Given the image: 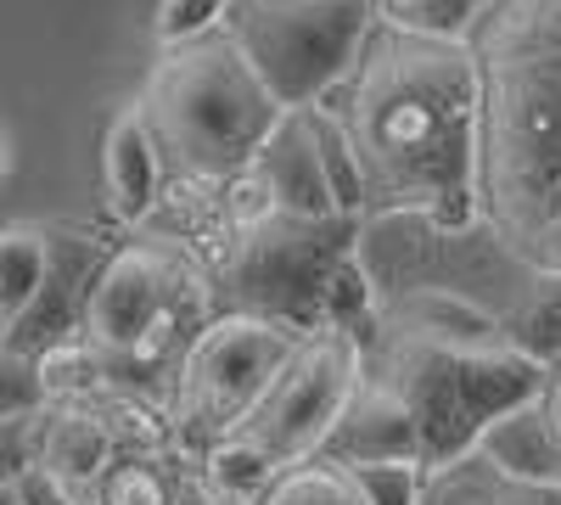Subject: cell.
Listing matches in <instances>:
<instances>
[{
	"label": "cell",
	"instance_id": "obj_12",
	"mask_svg": "<svg viewBox=\"0 0 561 505\" xmlns=\"http://www.w3.org/2000/svg\"><path fill=\"white\" fill-rule=\"evenodd\" d=\"M472 455L483 467H494L500 478H511V483L561 489V455H556V438H550V422H545L539 399H523V404L500 410V416L478 433Z\"/></svg>",
	"mask_w": 561,
	"mask_h": 505
},
{
	"label": "cell",
	"instance_id": "obj_17",
	"mask_svg": "<svg viewBox=\"0 0 561 505\" xmlns=\"http://www.w3.org/2000/svg\"><path fill=\"white\" fill-rule=\"evenodd\" d=\"M45 269H51V242L28 225H7L0 231V314H7V326L34 309V298L45 292Z\"/></svg>",
	"mask_w": 561,
	"mask_h": 505
},
{
	"label": "cell",
	"instance_id": "obj_18",
	"mask_svg": "<svg viewBox=\"0 0 561 505\" xmlns=\"http://www.w3.org/2000/svg\"><path fill=\"white\" fill-rule=\"evenodd\" d=\"M304 113V129L314 141V158H320V180H325V197H332V214L337 219H365V197H359V169L348 158V141H343V124L325 113V107H298Z\"/></svg>",
	"mask_w": 561,
	"mask_h": 505
},
{
	"label": "cell",
	"instance_id": "obj_3",
	"mask_svg": "<svg viewBox=\"0 0 561 505\" xmlns=\"http://www.w3.org/2000/svg\"><path fill=\"white\" fill-rule=\"evenodd\" d=\"M359 348H365V382L382 388L410 416L421 472H438L460 461V455H472L478 433L500 410L539 399L545 388V371L505 337L460 343V337L410 332V326L370 314L359 332Z\"/></svg>",
	"mask_w": 561,
	"mask_h": 505
},
{
	"label": "cell",
	"instance_id": "obj_22",
	"mask_svg": "<svg viewBox=\"0 0 561 505\" xmlns=\"http://www.w3.org/2000/svg\"><path fill=\"white\" fill-rule=\"evenodd\" d=\"M359 505H421V483L427 472L410 461H365V467H343Z\"/></svg>",
	"mask_w": 561,
	"mask_h": 505
},
{
	"label": "cell",
	"instance_id": "obj_14",
	"mask_svg": "<svg viewBox=\"0 0 561 505\" xmlns=\"http://www.w3.org/2000/svg\"><path fill=\"white\" fill-rule=\"evenodd\" d=\"M421 505H561V489L511 483L494 467H483L478 455H460V461L427 472V483H421Z\"/></svg>",
	"mask_w": 561,
	"mask_h": 505
},
{
	"label": "cell",
	"instance_id": "obj_21",
	"mask_svg": "<svg viewBox=\"0 0 561 505\" xmlns=\"http://www.w3.org/2000/svg\"><path fill=\"white\" fill-rule=\"evenodd\" d=\"M45 404H51V399H45V388H39L34 354H18V348L0 343V433L34 422Z\"/></svg>",
	"mask_w": 561,
	"mask_h": 505
},
{
	"label": "cell",
	"instance_id": "obj_8",
	"mask_svg": "<svg viewBox=\"0 0 561 505\" xmlns=\"http://www.w3.org/2000/svg\"><path fill=\"white\" fill-rule=\"evenodd\" d=\"M359 377H365V348L354 332H309L280 359V371L270 377V388L259 393L237 433H248L275 467L314 461L337 416L348 410Z\"/></svg>",
	"mask_w": 561,
	"mask_h": 505
},
{
	"label": "cell",
	"instance_id": "obj_26",
	"mask_svg": "<svg viewBox=\"0 0 561 505\" xmlns=\"http://www.w3.org/2000/svg\"><path fill=\"white\" fill-rule=\"evenodd\" d=\"M534 275H545V282H561V214H550V219H539L534 231L511 248Z\"/></svg>",
	"mask_w": 561,
	"mask_h": 505
},
{
	"label": "cell",
	"instance_id": "obj_15",
	"mask_svg": "<svg viewBox=\"0 0 561 505\" xmlns=\"http://www.w3.org/2000/svg\"><path fill=\"white\" fill-rule=\"evenodd\" d=\"M393 326H410V332H433V337H460V343H489V337H505L494 326V314H483L478 303H466L444 287H421V292H404L399 303L377 309Z\"/></svg>",
	"mask_w": 561,
	"mask_h": 505
},
{
	"label": "cell",
	"instance_id": "obj_13",
	"mask_svg": "<svg viewBox=\"0 0 561 505\" xmlns=\"http://www.w3.org/2000/svg\"><path fill=\"white\" fill-rule=\"evenodd\" d=\"M102 169H107V197L118 219H147L158 203V180H163V158L152 147L147 124H140L135 102L107 124V147H102Z\"/></svg>",
	"mask_w": 561,
	"mask_h": 505
},
{
	"label": "cell",
	"instance_id": "obj_16",
	"mask_svg": "<svg viewBox=\"0 0 561 505\" xmlns=\"http://www.w3.org/2000/svg\"><path fill=\"white\" fill-rule=\"evenodd\" d=\"M275 472H280V467L270 461V455H264L248 433H225V438H214V444L203 449V483H208V494H214L219 505H253V500L270 489Z\"/></svg>",
	"mask_w": 561,
	"mask_h": 505
},
{
	"label": "cell",
	"instance_id": "obj_10",
	"mask_svg": "<svg viewBox=\"0 0 561 505\" xmlns=\"http://www.w3.org/2000/svg\"><path fill=\"white\" fill-rule=\"evenodd\" d=\"M248 174L270 192V208L287 219H332V197L320 180V158L304 129V113H280L270 124V135L259 141V152L248 158Z\"/></svg>",
	"mask_w": 561,
	"mask_h": 505
},
{
	"label": "cell",
	"instance_id": "obj_9",
	"mask_svg": "<svg viewBox=\"0 0 561 505\" xmlns=\"http://www.w3.org/2000/svg\"><path fill=\"white\" fill-rule=\"evenodd\" d=\"M293 343L298 332L259 314L225 309L203 320V332L185 343L174 365V410L185 416V427L208 433V444L237 433L248 410L259 404V393L270 388V377L280 371V359L293 354Z\"/></svg>",
	"mask_w": 561,
	"mask_h": 505
},
{
	"label": "cell",
	"instance_id": "obj_31",
	"mask_svg": "<svg viewBox=\"0 0 561 505\" xmlns=\"http://www.w3.org/2000/svg\"><path fill=\"white\" fill-rule=\"evenodd\" d=\"M0 169H7V147H0Z\"/></svg>",
	"mask_w": 561,
	"mask_h": 505
},
{
	"label": "cell",
	"instance_id": "obj_19",
	"mask_svg": "<svg viewBox=\"0 0 561 505\" xmlns=\"http://www.w3.org/2000/svg\"><path fill=\"white\" fill-rule=\"evenodd\" d=\"M253 505H359V494H354L343 467H332V461H320V455H314V461L280 467Z\"/></svg>",
	"mask_w": 561,
	"mask_h": 505
},
{
	"label": "cell",
	"instance_id": "obj_4",
	"mask_svg": "<svg viewBox=\"0 0 561 505\" xmlns=\"http://www.w3.org/2000/svg\"><path fill=\"white\" fill-rule=\"evenodd\" d=\"M135 113L174 180H192V186H219L237 169H248L270 124L280 118V107L253 79L225 28L163 51L147 73Z\"/></svg>",
	"mask_w": 561,
	"mask_h": 505
},
{
	"label": "cell",
	"instance_id": "obj_27",
	"mask_svg": "<svg viewBox=\"0 0 561 505\" xmlns=\"http://www.w3.org/2000/svg\"><path fill=\"white\" fill-rule=\"evenodd\" d=\"M7 483H12L18 505H73V500H79L62 478H51V472L34 467V461H23L18 472H7Z\"/></svg>",
	"mask_w": 561,
	"mask_h": 505
},
{
	"label": "cell",
	"instance_id": "obj_11",
	"mask_svg": "<svg viewBox=\"0 0 561 505\" xmlns=\"http://www.w3.org/2000/svg\"><path fill=\"white\" fill-rule=\"evenodd\" d=\"M28 427H34V444H28L23 461L62 478L73 494L96 489V478L113 467V433H107V422L96 416V410H90V399L84 404H62V410L45 404Z\"/></svg>",
	"mask_w": 561,
	"mask_h": 505
},
{
	"label": "cell",
	"instance_id": "obj_28",
	"mask_svg": "<svg viewBox=\"0 0 561 505\" xmlns=\"http://www.w3.org/2000/svg\"><path fill=\"white\" fill-rule=\"evenodd\" d=\"M539 404H545V422H550V438H556V455H561V365H550V371H545Z\"/></svg>",
	"mask_w": 561,
	"mask_h": 505
},
{
	"label": "cell",
	"instance_id": "obj_2",
	"mask_svg": "<svg viewBox=\"0 0 561 505\" xmlns=\"http://www.w3.org/2000/svg\"><path fill=\"white\" fill-rule=\"evenodd\" d=\"M478 62V219L517 248L561 214V0H489Z\"/></svg>",
	"mask_w": 561,
	"mask_h": 505
},
{
	"label": "cell",
	"instance_id": "obj_24",
	"mask_svg": "<svg viewBox=\"0 0 561 505\" xmlns=\"http://www.w3.org/2000/svg\"><path fill=\"white\" fill-rule=\"evenodd\" d=\"M96 505H169V478L135 455L96 478Z\"/></svg>",
	"mask_w": 561,
	"mask_h": 505
},
{
	"label": "cell",
	"instance_id": "obj_29",
	"mask_svg": "<svg viewBox=\"0 0 561 505\" xmlns=\"http://www.w3.org/2000/svg\"><path fill=\"white\" fill-rule=\"evenodd\" d=\"M0 505H18V494H12V483L0 478Z\"/></svg>",
	"mask_w": 561,
	"mask_h": 505
},
{
	"label": "cell",
	"instance_id": "obj_30",
	"mask_svg": "<svg viewBox=\"0 0 561 505\" xmlns=\"http://www.w3.org/2000/svg\"><path fill=\"white\" fill-rule=\"evenodd\" d=\"M7 332H12V326H7V314H0V343H7Z\"/></svg>",
	"mask_w": 561,
	"mask_h": 505
},
{
	"label": "cell",
	"instance_id": "obj_5",
	"mask_svg": "<svg viewBox=\"0 0 561 505\" xmlns=\"http://www.w3.org/2000/svg\"><path fill=\"white\" fill-rule=\"evenodd\" d=\"M208 320V282L203 269L163 248L129 242L118 248L84 287V343L102 359V377L113 371H158L174 354H185Z\"/></svg>",
	"mask_w": 561,
	"mask_h": 505
},
{
	"label": "cell",
	"instance_id": "obj_6",
	"mask_svg": "<svg viewBox=\"0 0 561 505\" xmlns=\"http://www.w3.org/2000/svg\"><path fill=\"white\" fill-rule=\"evenodd\" d=\"M253 79L280 113L314 107L354 73L377 0H230L225 23Z\"/></svg>",
	"mask_w": 561,
	"mask_h": 505
},
{
	"label": "cell",
	"instance_id": "obj_25",
	"mask_svg": "<svg viewBox=\"0 0 561 505\" xmlns=\"http://www.w3.org/2000/svg\"><path fill=\"white\" fill-rule=\"evenodd\" d=\"M225 7H230V0H163V7H158V39H163V51L214 34L225 23Z\"/></svg>",
	"mask_w": 561,
	"mask_h": 505
},
{
	"label": "cell",
	"instance_id": "obj_20",
	"mask_svg": "<svg viewBox=\"0 0 561 505\" xmlns=\"http://www.w3.org/2000/svg\"><path fill=\"white\" fill-rule=\"evenodd\" d=\"M505 343L517 348V354H528L539 371L561 365V282H556V292H539L517 320H511V326H505Z\"/></svg>",
	"mask_w": 561,
	"mask_h": 505
},
{
	"label": "cell",
	"instance_id": "obj_23",
	"mask_svg": "<svg viewBox=\"0 0 561 505\" xmlns=\"http://www.w3.org/2000/svg\"><path fill=\"white\" fill-rule=\"evenodd\" d=\"M483 7L489 0H377V18H393L404 28H433V34H466Z\"/></svg>",
	"mask_w": 561,
	"mask_h": 505
},
{
	"label": "cell",
	"instance_id": "obj_1",
	"mask_svg": "<svg viewBox=\"0 0 561 505\" xmlns=\"http://www.w3.org/2000/svg\"><path fill=\"white\" fill-rule=\"evenodd\" d=\"M348 90L320 96L343 124L365 214H421L444 237L478 219V62L466 34L377 18Z\"/></svg>",
	"mask_w": 561,
	"mask_h": 505
},
{
	"label": "cell",
	"instance_id": "obj_7",
	"mask_svg": "<svg viewBox=\"0 0 561 505\" xmlns=\"http://www.w3.org/2000/svg\"><path fill=\"white\" fill-rule=\"evenodd\" d=\"M359 237V219H287L270 214L248 231H225L219 253V287L237 298V314L275 320L298 337L325 332L320 292Z\"/></svg>",
	"mask_w": 561,
	"mask_h": 505
}]
</instances>
